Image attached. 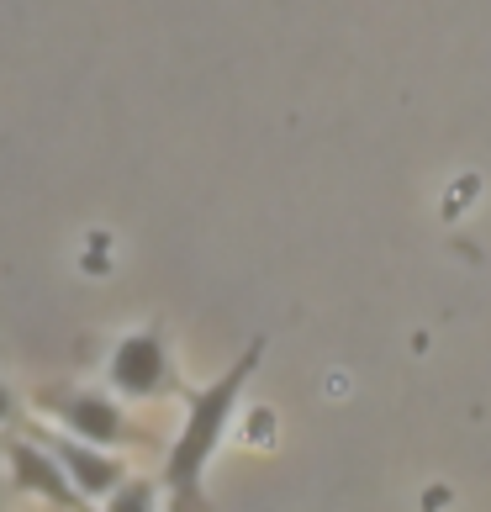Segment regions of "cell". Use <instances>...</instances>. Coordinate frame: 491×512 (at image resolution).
<instances>
[{"label":"cell","instance_id":"cell-5","mask_svg":"<svg viewBox=\"0 0 491 512\" xmlns=\"http://www.w3.org/2000/svg\"><path fill=\"white\" fill-rule=\"evenodd\" d=\"M37 439L53 449V460L64 465L69 486L80 491L85 502H106L111 491L127 481V465L111 449H101V444H85V439H74V433H64V428H43Z\"/></svg>","mask_w":491,"mask_h":512},{"label":"cell","instance_id":"cell-4","mask_svg":"<svg viewBox=\"0 0 491 512\" xmlns=\"http://www.w3.org/2000/svg\"><path fill=\"white\" fill-rule=\"evenodd\" d=\"M0 454H6V470H11L16 491H27V497L48 502V507H85V497L69 486L64 465L53 460V449L43 439H22V433H11V439H0Z\"/></svg>","mask_w":491,"mask_h":512},{"label":"cell","instance_id":"cell-7","mask_svg":"<svg viewBox=\"0 0 491 512\" xmlns=\"http://www.w3.org/2000/svg\"><path fill=\"white\" fill-rule=\"evenodd\" d=\"M16 407H22V402H16V391H11V386H0V423H11Z\"/></svg>","mask_w":491,"mask_h":512},{"label":"cell","instance_id":"cell-2","mask_svg":"<svg viewBox=\"0 0 491 512\" xmlns=\"http://www.w3.org/2000/svg\"><path fill=\"white\" fill-rule=\"evenodd\" d=\"M37 407H43L48 417H59V428L74 433V439H85V444L117 449V444H132V439H138L132 417L122 412V402H111L106 391L48 386V391H37Z\"/></svg>","mask_w":491,"mask_h":512},{"label":"cell","instance_id":"cell-6","mask_svg":"<svg viewBox=\"0 0 491 512\" xmlns=\"http://www.w3.org/2000/svg\"><path fill=\"white\" fill-rule=\"evenodd\" d=\"M154 502V491H111L106 507H148Z\"/></svg>","mask_w":491,"mask_h":512},{"label":"cell","instance_id":"cell-1","mask_svg":"<svg viewBox=\"0 0 491 512\" xmlns=\"http://www.w3.org/2000/svg\"><path fill=\"white\" fill-rule=\"evenodd\" d=\"M259 359H264V338H254V344L243 349L212 386L191 391V402H185V423H180L175 444H169V454H164V491L175 502H185V507L201 502L206 465H212V454L222 449V439H228V423H233V412L243 402V386L254 381Z\"/></svg>","mask_w":491,"mask_h":512},{"label":"cell","instance_id":"cell-3","mask_svg":"<svg viewBox=\"0 0 491 512\" xmlns=\"http://www.w3.org/2000/svg\"><path fill=\"white\" fill-rule=\"evenodd\" d=\"M106 381L127 402H148V396L175 391V365H169V338L164 328H143L117 338V349L106 359Z\"/></svg>","mask_w":491,"mask_h":512}]
</instances>
